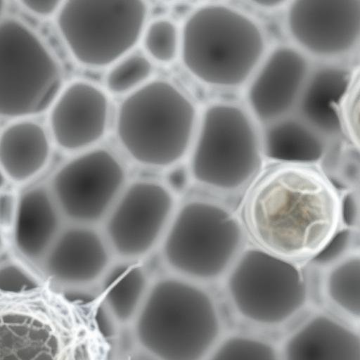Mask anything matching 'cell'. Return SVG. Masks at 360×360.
<instances>
[{
    "mask_svg": "<svg viewBox=\"0 0 360 360\" xmlns=\"http://www.w3.org/2000/svg\"><path fill=\"white\" fill-rule=\"evenodd\" d=\"M148 6L142 1H62L59 33L82 65L103 67L124 56L144 30Z\"/></svg>",
    "mask_w": 360,
    "mask_h": 360,
    "instance_id": "9",
    "label": "cell"
},
{
    "mask_svg": "<svg viewBox=\"0 0 360 360\" xmlns=\"http://www.w3.org/2000/svg\"><path fill=\"white\" fill-rule=\"evenodd\" d=\"M63 216L48 186L35 185L18 195L11 230L14 245L27 260L41 264L63 229Z\"/></svg>",
    "mask_w": 360,
    "mask_h": 360,
    "instance_id": "18",
    "label": "cell"
},
{
    "mask_svg": "<svg viewBox=\"0 0 360 360\" xmlns=\"http://www.w3.org/2000/svg\"><path fill=\"white\" fill-rule=\"evenodd\" d=\"M142 34L146 51L158 62L173 61L180 51L181 35L170 20H154L144 29Z\"/></svg>",
    "mask_w": 360,
    "mask_h": 360,
    "instance_id": "26",
    "label": "cell"
},
{
    "mask_svg": "<svg viewBox=\"0 0 360 360\" xmlns=\"http://www.w3.org/2000/svg\"><path fill=\"white\" fill-rule=\"evenodd\" d=\"M334 172L345 185L351 188L357 186L359 183L358 152L347 153L340 156Z\"/></svg>",
    "mask_w": 360,
    "mask_h": 360,
    "instance_id": "29",
    "label": "cell"
},
{
    "mask_svg": "<svg viewBox=\"0 0 360 360\" xmlns=\"http://www.w3.org/2000/svg\"><path fill=\"white\" fill-rule=\"evenodd\" d=\"M152 65L146 56L132 54L123 58L108 72L105 84L115 94L132 92L145 84L152 73Z\"/></svg>",
    "mask_w": 360,
    "mask_h": 360,
    "instance_id": "25",
    "label": "cell"
},
{
    "mask_svg": "<svg viewBox=\"0 0 360 360\" xmlns=\"http://www.w3.org/2000/svg\"><path fill=\"white\" fill-rule=\"evenodd\" d=\"M173 209V197L163 185L148 181L131 184L110 211L105 227L109 243L123 258L146 255L165 231Z\"/></svg>",
    "mask_w": 360,
    "mask_h": 360,
    "instance_id": "11",
    "label": "cell"
},
{
    "mask_svg": "<svg viewBox=\"0 0 360 360\" xmlns=\"http://www.w3.org/2000/svg\"><path fill=\"white\" fill-rule=\"evenodd\" d=\"M51 138L31 118L13 120L0 131V167L10 182L25 184L40 174L51 155Z\"/></svg>",
    "mask_w": 360,
    "mask_h": 360,
    "instance_id": "20",
    "label": "cell"
},
{
    "mask_svg": "<svg viewBox=\"0 0 360 360\" xmlns=\"http://www.w3.org/2000/svg\"><path fill=\"white\" fill-rule=\"evenodd\" d=\"M309 74L302 52L286 45L275 48L248 89L247 102L254 117L266 124L287 117L296 107Z\"/></svg>",
    "mask_w": 360,
    "mask_h": 360,
    "instance_id": "14",
    "label": "cell"
},
{
    "mask_svg": "<svg viewBox=\"0 0 360 360\" xmlns=\"http://www.w3.org/2000/svg\"><path fill=\"white\" fill-rule=\"evenodd\" d=\"M5 7V1L0 0V20H1V17L4 13Z\"/></svg>",
    "mask_w": 360,
    "mask_h": 360,
    "instance_id": "36",
    "label": "cell"
},
{
    "mask_svg": "<svg viewBox=\"0 0 360 360\" xmlns=\"http://www.w3.org/2000/svg\"><path fill=\"white\" fill-rule=\"evenodd\" d=\"M281 360H360V338L326 314L307 319L284 342Z\"/></svg>",
    "mask_w": 360,
    "mask_h": 360,
    "instance_id": "19",
    "label": "cell"
},
{
    "mask_svg": "<svg viewBox=\"0 0 360 360\" xmlns=\"http://www.w3.org/2000/svg\"><path fill=\"white\" fill-rule=\"evenodd\" d=\"M253 3L264 8L273 9L282 6L286 2L284 1H257Z\"/></svg>",
    "mask_w": 360,
    "mask_h": 360,
    "instance_id": "34",
    "label": "cell"
},
{
    "mask_svg": "<svg viewBox=\"0 0 360 360\" xmlns=\"http://www.w3.org/2000/svg\"><path fill=\"white\" fill-rule=\"evenodd\" d=\"M352 77L342 67L322 66L309 74L297 107L300 119L318 133L337 136L343 129L345 102Z\"/></svg>",
    "mask_w": 360,
    "mask_h": 360,
    "instance_id": "17",
    "label": "cell"
},
{
    "mask_svg": "<svg viewBox=\"0 0 360 360\" xmlns=\"http://www.w3.org/2000/svg\"><path fill=\"white\" fill-rule=\"evenodd\" d=\"M22 7L34 15L40 18H49L56 15L62 4L60 1H20Z\"/></svg>",
    "mask_w": 360,
    "mask_h": 360,
    "instance_id": "32",
    "label": "cell"
},
{
    "mask_svg": "<svg viewBox=\"0 0 360 360\" xmlns=\"http://www.w3.org/2000/svg\"><path fill=\"white\" fill-rule=\"evenodd\" d=\"M263 160L260 135L245 110L225 103L205 109L190 162L197 182L222 192L238 191L257 176Z\"/></svg>",
    "mask_w": 360,
    "mask_h": 360,
    "instance_id": "6",
    "label": "cell"
},
{
    "mask_svg": "<svg viewBox=\"0 0 360 360\" xmlns=\"http://www.w3.org/2000/svg\"><path fill=\"white\" fill-rule=\"evenodd\" d=\"M260 139L264 159L275 164L315 166L326 155L324 137L300 118L266 124Z\"/></svg>",
    "mask_w": 360,
    "mask_h": 360,
    "instance_id": "21",
    "label": "cell"
},
{
    "mask_svg": "<svg viewBox=\"0 0 360 360\" xmlns=\"http://www.w3.org/2000/svg\"><path fill=\"white\" fill-rule=\"evenodd\" d=\"M69 321L44 302L0 304V360H65Z\"/></svg>",
    "mask_w": 360,
    "mask_h": 360,
    "instance_id": "12",
    "label": "cell"
},
{
    "mask_svg": "<svg viewBox=\"0 0 360 360\" xmlns=\"http://www.w3.org/2000/svg\"><path fill=\"white\" fill-rule=\"evenodd\" d=\"M10 182L4 172L0 167V192L5 191L8 183Z\"/></svg>",
    "mask_w": 360,
    "mask_h": 360,
    "instance_id": "35",
    "label": "cell"
},
{
    "mask_svg": "<svg viewBox=\"0 0 360 360\" xmlns=\"http://www.w3.org/2000/svg\"><path fill=\"white\" fill-rule=\"evenodd\" d=\"M236 311L255 324H282L305 305L308 286L302 269L257 246L244 248L226 274Z\"/></svg>",
    "mask_w": 360,
    "mask_h": 360,
    "instance_id": "8",
    "label": "cell"
},
{
    "mask_svg": "<svg viewBox=\"0 0 360 360\" xmlns=\"http://www.w3.org/2000/svg\"><path fill=\"white\" fill-rule=\"evenodd\" d=\"M196 118L193 103L175 86L164 80L152 81L130 93L120 104L117 134L138 162L167 167L189 149Z\"/></svg>",
    "mask_w": 360,
    "mask_h": 360,
    "instance_id": "4",
    "label": "cell"
},
{
    "mask_svg": "<svg viewBox=\"0 0 360 360\" xmlns=\"http://www.w3.org/2000/svg\"><path fill=\"white\" fill-rule=\"evenodd\" d=\"M129 360H160L145 350L136 347L130 354Z\"/></svg>",
    "mask_w": 360,
    "mask_h": 360,
    "instance_id": "33",
    "label": "cell"
},
{
    "mask_svg": "<svg viewBox=\"0 0 360 360\" xmlns=\"http://www.w3.org/2000/svg\"><path fill=\"white\" fill-rule=\"evenodd\" d=\"M341 219L342 227L356 230L359 224L358 193L352 190L341 195Z\"/></svg>",
    "mask_w": 360,
    "mask_h": 360,
    "instance_id": "30",
    "label": "cell"
},
{
    "mask_svg": "<svg viewBox=\"0 0 360 360\" xmlns=\"http://www.w3.org/2000/svg\"><path fill=\"white\" fill-rule=\"evenodd\" d=\"M18 207V195L12 191L0 192V229L11 231L14 225Z\"/></svg>",
    "mask_w": 360,
    "mask_h": 360,
    "instance_id": "31",
    "label": "cell"
},
{
    "mask_svg": "<svg viewBox=\"0 0 360 360\" xmlns=\"http://www.w3.org/2000/svg\"><path fill=\"white\" fill-rule=\"evenodd\" d=\"M131 327L137 347L160 360H205L221 332L211 295L193 281L174 277L149 287Z\"/></svg>",
    "mask_w": 360,
    "mask_h": 360,
    "instance_id": "2",
    "label": "cell"
},
{
    "mask_svg": "<svg viewBox=\"0 0 360 360\" xmlns=\"http://www.w3.org/2000/svg\"><path fill=\"white\" fill-rule=\"evenodd\" d=\"M294 41L306 52L323 58L340 57L358 46L360 0H297L286 15Z\"/></svg>",
    "mask_w": 360,
    "mask_h": 360,
    "instance_id": "13",
    "label": "cell"
},
{
    "mask_svg": "<svg viewBox=\"0 0 360 360\" xmlns=\"http://www.w3.org/2000/svg\"><path fill=\"white\" fill-rule=\"evenodd\" d=\"M356 230L342 227L323 250L311 259L320 267L328 268L351 253L355 243Z\"/></svg>",
    "mask_w": 360,
    "mask_h": 360,
    "instance_id": "27",
    "label": "cell"
},
{
    "mask_svg": "<svg viewBox=\"0 0 360 360\" xmlns=\"http://www.w3.org/2000/svg\"><path fill=\"white\" fill-rule=\"evenodd\" d=\"M110 261L101 236L86 225L63 229L40 265L53 282L82 288L102 278Z\"/></svg>",
    "mask_w": 360,
    "mask_h": 360,
    "instance_id": "16",
    "label": "cell"
},
{
    "mask_svg": "<svg viewBox=\"0 0 360 360\" xmlns=\"http://www.w3.org/2000/svg\"><path fill=\"white\" fill-rule=\"evenodd\" d=\"M125 172L113 154L99 148L60 166L48 186L63 216L75 224L101 220L122 192Z\"/></svg>",
    "mask_w": 360,
    "mask_h": 360,
    "instance_id": "10",
    "label": "cell"
},
{
    "mask_svg": "<svg viewBox=\"0 0 360 360\" xmlns=\"http://www.w3.org/2000/svg\"><path fill=\"white\" fill-rule=\"evenodd\" d=\"M48 110L51 140L63 150L84 149L99 141L106 129L108 98L86 82L75 81L61 89Z\"/></svg>",
    "mask_w": 360,
    "mask_h": 360,
    "instance_id": "15",
    "label": "cell"
},
{
    "mask_svg": "<svg viewBox=\"0 0 360 360\" xmlns=\"http://www.w3.org/2000/svg\"><path fill=\"white\" fill-rule=\"evenodd\" d=\"M2 231L0 229V252L1 251L3 246H4V240H3V235H2Z\"/></svg>",
    "mask_w": 360,
    "mask_h": 360,
    "instance_id": "37",
    "label": "cell"
},
{
    "mask_svg": "<svg viewBox=\"0 0 360 360\" xmlns=\"http://www.w3.org/2000/svg\"><path fill=\"white\" fill-rule=\"evenodd\" d=\"M149 289L146 274L135 262H121L102 276L101 303L121 326L132 324Z\"/></svg>",
    "mask_w": 360,
    "mask_h": 360,
    "instance_id": "22",
    "label": "cell"
},
{
    "mask_svg": "<svg viewBox=\"0 0 360 360\" xmlns=\"http://www.w3.org/2000/svg\"><path fill=\"white\" fill-rule=\"evenodd\" d=\"M242 221L226 206L191 200L168 226L162 245L167 264L191 281L209 282L226 275L243 250Z\"/></svg>",
    "mask_w": 360,
    "mask_h": 360,
    "instance_id": "5",
    "label": "cell"
},
{
    "mask_svg": "<svg viewBox=\"0 0 360 360\" xmlns=\"http://www.w3.org/2000/svg\"><path fill=\"white\" fill-rule=\"evenodd\" d=\"M266 48L264 34L246 14L223 4L199 7L186 20L180 52L184 66L200 82L240 86L252 76Z\"/></svg>",
    "mask_w": 360,
    "mask_h": 360,
    "instance_id": "3",
    "label": "cell"
},
{
    "mask_svg": "<svg viewBox=\"0 0 360 360\" xmlns=\"http://www.w3.org/2000/svg\"><path fill=\"white\" fill-rule=\"evenodd\" d=\"M324 281L327 297L350 318L360 317V256L353 251L328 269Z\"/></svg>",
    "mask_w": 360,
    "mask_h": 360,
    "instance_id": "23",
    "label": "cell"
},
{
    "mask_svg": "<svg viewBox=\"0 0 360 360\" xmlns=\"http://www.w3.org/2000/svg\"><path fill=\"white\" fill-rule=\"evenodd\" d=\"M205 360H281L270 342L245 335L219 340Z\"/></svg>",
    "mask_w": 360,
    "mask_h": 360,
    "instance_id": "24",
    "label": "cell"
},
{
    "mask_svg": "<svg viewBox=\"0 0 360 360\" xmlns=\"http://www.w3.org/2000/svg\"><path fill=\"white\" fill-rule=\"evenodd\" d=\"M58 62L39 36L13 18L0 20V116L31 118L61 89Z\"/></svg>",
    "mask_w": 360,
    "mask_h": 360,
    "instance_id": "7",
    "label": "cell"
},
{
    "mask_svg": "<svg viewBox=\"0 0 360 360\" xmlns=\"http://www.w3.org/2000/svg\"><path fill=\"white\" fill-rule=\"evenodd\" d=\"M241 216L257 248L292 262L311 260L342 227L341 195L314 166L275 164L249 186Z\"/></svg>",
    "mask_w": 360,
    "mask_h": 360,
    "instance_id": "1",
    "label": "cell"
},
{
    "mask_svg": "<svg viewBox=\"0 0 360 360\" xmlns=\"http://www.w3.org/2000/svg\"><path fill=\"white\" fill-rule=\"evenodd\" d=\"M37 286L34 278L21 266L13 263L0 266V292L20 295Z\"/></svg>",
    "mask_w": 360,
    "mask_h": 360,
    "instance_id": "28",
    "label": "cell"
}]
</instances>
